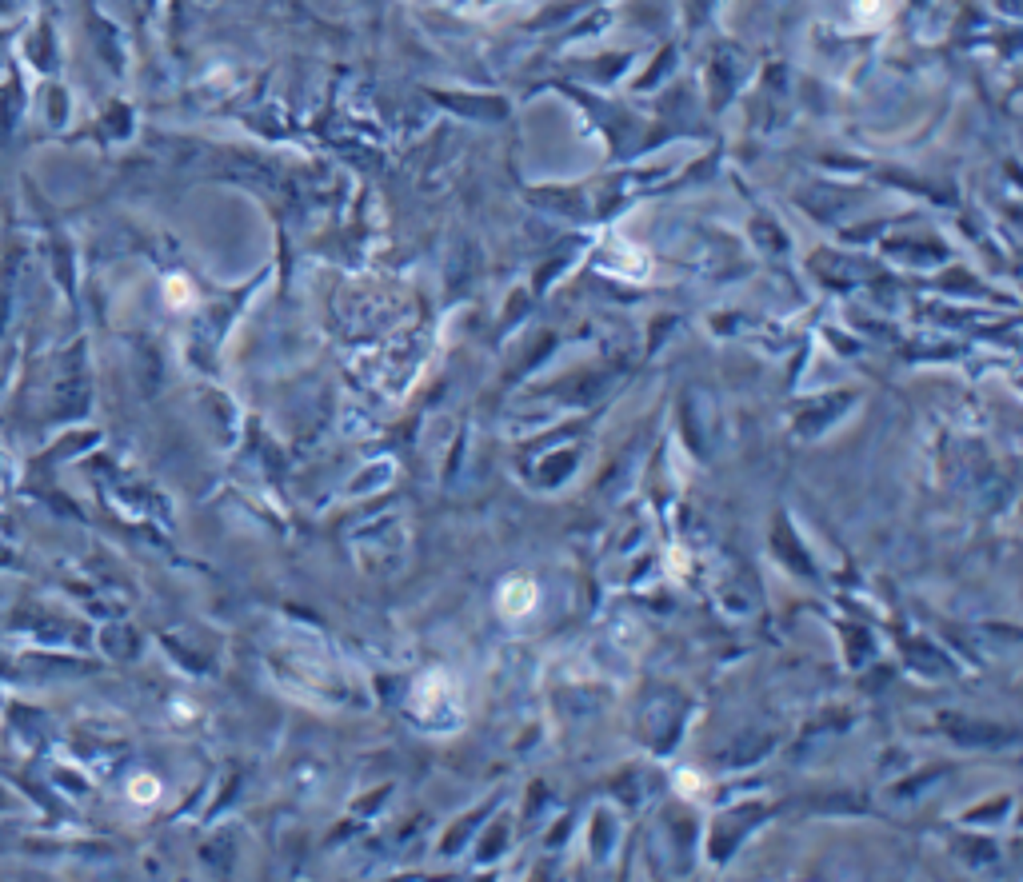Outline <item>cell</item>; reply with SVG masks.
<instances>
[{
	"label": "cell",
	"mask_w": 1023,
	"mask_h": 882,
	"mask_svg": "<svg viewBox=\"0 0 1023 882\" xmlns=\"http://www.w3.org/2000/svg\"><path fill=\"white\" fill-rule=\"evenodd\" d=\"M856 16H860V24H864V28L884 24V21H887L884 0H856Z\"/></svg>",
	"instance_id": "cell-1"
}]
</instances>
